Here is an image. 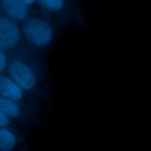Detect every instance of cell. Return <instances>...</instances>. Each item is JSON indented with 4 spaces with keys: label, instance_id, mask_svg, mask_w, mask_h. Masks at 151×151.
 Here are the masks:
<instances>
[{
    "label": "cell",
    "instance_id": "cell-10",
    "mask_svg": "<svg viewBox=\"0 0 151 151\" xmlns=\"http://www.w3.org/2000/svg\"><path fill=\"white\" fill-rule=\"evenodd\" d=\"M11 123V119L4 113L0 111V126H8Z\"/></svg>",
    "mask_w": 151,
    "mask_h": 151
},
{
    "label": "cell",
    "instance_id": "cell-5",
    "mask_svg": "<svg viewBox=\"0 0 151 151\" xmlns=\"http://www.w3.org/2000/svg\"><path fill=\"white\" fill-rule=\"evenodd\" d=\"M0 96L19 101L24 98V90L9 76H0Z\"/></svg>",
    "mask_w": 151,
    "mask_h": 151
},
{
    "label": "cell",
    "instance_id": "cell-8",
    "mask_svg": "<svg viewBox=\"0 0 151 151\" xmlns=\"http://www.w3.org/2000/svg\"><path fill=\"white\" fill-rule=\"evenodd\" d=\"M45 11L59 12L64 7V0H37Z\"/></svg>",
    "mask_w": 151,
    "mask_h": 151
},
{
    "label": "cell",
    "instance_id": "cell-3",
    "mask_svg": "<svg viewBox=\"0 0 151 151\" xmlns=\"http://www.w3.org/2000/svg\"><path fill=\"white\" fill-rule=\"evenodd\" d=\"M21 39V31L14 20L0 17V50L9 51L17 47Z\"/></svg>",
    "mask_w": 151,
    "mask_h": 151
},
{
    "label": "cell",
    "instance_id": "cell-7",
    "mask_svg": "<svg viewBox=\"0 0 151 151\" xmlns=\"http://www.w3.org/2000/svg\"><path fill=\"white\" fill-rule=\"evenodd\" d=\"M0 111L4 112L9 119L19 118L21 114V109L18 101L5 98L2 96H0Z\"/></svg>",
    "mask_w": 151,
    "mask_h": 151
},
{
    "label": "cell",
    "instance_id": "cell-4",
    "mask_svg": "<svg viewBox=\"0 0 151 151\" xmlns=\"http://www.w3.org/2000/svg\"><path fill=\"white\" fill-rule=\"evenodd\" d=\"M1 8L6 17L14 21H24L29 13L28 5L22 0H1Z\"/></svg>",
    "mask_w": 151,
    "mask_h": 151
},
{
    "label": "cell",
    "instance_id": "cell-9",
    "mask_svg": "<svg viewBox=\"0 0 151 151\" xmlns=\"http://www.w3.org/2000/svg\"><path fill=\"white\" fill-rule=\"evenodd\" d=\"M8 65V58L5 53V51L0 50V73H2L4 71H6Z\"/></svg>",
    "mask_w": 151,
    "mask_h": 151
},
{
    "label": "cell",
    "instance_id": "cell-11",
    "mask_svg": "<svg viewBox=\"0 0 151 151\" xmlns=\"http://www.w3.org/2000/svg\"><path fill=\"white\" fill-rule=\"evenodd\" d=\"M22 1H24V2L26 4V5H28V6H31V5H33V4H34V2L37 1V0H22Z\"/></svg>",
    "mask_w": 151,
    "mask_h": 151
},
{
    "label": "cell",
    "instance_id": "cell-6",
    "mask_svg": "<svg viewBox=\"0 0 151 151\" xmlns=\"http://www.w3.org/2000/svg\"><path fill=\"white\" fill-rule=\"evenodd\" d=\"M18 145V136L7 126H0V151L14 150Z\"/></svg>",
    "mask_w": 151,
    "mask_h": 151
},
{
    "label": "cell",
    "instance_id": "cell-2",
    "mask_svg": "<svg viewBox=\"0 0 151 151\" xmlns=\"http://www.w3.org/2000/svg\"><path fill=\"white\" fill-rule=\"evenodd\" d=\"M7 76H9L24 91H31L38 83L35 71L22 59L15 58L7 65Z\"/></svg>",
    "mask_w": 151,
    "mask_h": 151
},
{
    "label": "cell",
    "instance_id": "cell-1",
    "mask_svg": "<svg viewBox=\"0 0 151 151\" xmlns=\"http://www.w3.org/2000/svg\"><path fill=\"white\" fill-rule=\"evenodd\" d=\"M21 31L26 41L35 47H45L50 45L54 35L52 25L41 18L25 19Z\"/></svg>",
    "mask_w": 151,
    "mask_h": 151
}]
</instances>
